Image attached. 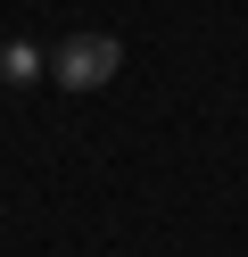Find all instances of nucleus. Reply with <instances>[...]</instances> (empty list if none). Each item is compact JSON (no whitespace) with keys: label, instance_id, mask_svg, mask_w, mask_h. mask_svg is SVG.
Segmentation results:
<instances>
[{"label":"nucleus","instance_id":"obj_1","mask_svg":"<svg viewBox=\"0 0 248 257\" xmlns=\"http://www.w3.org/2000/svg\"><path fill=\"white\" fill-rule=\"evenodd\" d=\"M116 67H124V42L116 34H75V42L50 50V83L58 91H99V83H116Z\"/></svg>","mask_w":248,"mask_h":257},{"label":"nucleus","instance_id":"obj_2","mask_svg":"<svg viewBox=\"0 0 248 257\" xmlns=\"http://www.w3.org/2000/svg\"><path fill=\"white\" fill-rule=\"evenodd\" d=\"M33 75H42V50L33 42H9L0 50V83H33Z\"/></svg>","mask_w":248,"mask_h":257}]
</instances>
